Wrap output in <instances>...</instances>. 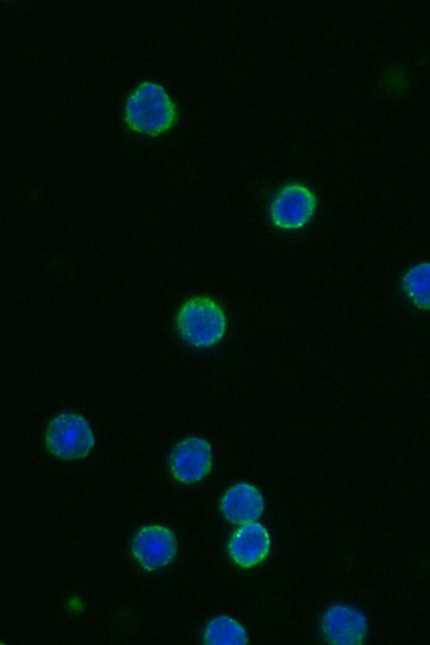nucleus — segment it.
Segmentation results:
<instances>
[{
  "label": "nucleus",
  "mask_w": 430,
  "mask_h": 645,
  "mask_svg": "<svg viewBox=\"0 0 430 645\" xmlns=\"http://www.w3.org/2000/svg\"><path fill=\"white\" fill-rule=\"evenodd\" d=\"M126 125L146 136H161L174 128L178 109L163 86L142 83L131 93L125 108Z\"/></svg>",
  "instance_id": "1"
},
{
  "label": "nucleus",
  "mask_w": 430,
  "mask_h": 645,
  "mask_svg": "<svg viewBox=\"0 0 430 645\" xmlns=\"http://www.w3.org/2000/svg\"><path fill=\"white\" fill-rule=\"evenodd\" d=\"M176 324L183 341L196 348H209L227 332V316L214 299L196 297L185 302L178 312Z\"/></svg>",
  "instance_id": "2"
},
{
  "label": "nucleus",
  "mask_w": 430,
  "mask_h": 645,
  "mask_svg": "<svg viewBox=\"0 0 430 645\" xmlns=\"http://www.w3.org/2000/svg\"><path fill=\"white\" fill-rule=\"evenodd\" d=\"M45 442L53 455L76 461L89 454L95 445V436L84 417L65 413L49 424Z\"/></svg>",
  "instance_id": "3"
},
{
  "label": "nucleus",
  "mask_w": 430,
  "mask_h": 645,
  "mask_svg": "<svg viewBox=\"0 0 430 645\" xmlns=\"http://www.w3.org/2000/svg\"><path fill=\"white\" fill-rule=\"evenodd\" d=\"M316 204V196L308 185L300 183L283 185L270 204L271 223L283 230L302 229L313 219Z\"/></svg>",
  "instance_id": "4"
},
{
  "label": "nucleus",
  "mask_w": 430,
  "mask_h": 645,
  "mask_svg": "<svg viewBox=\"0 0 430 645\" xmlns=\"http://www.w3.org/2000/svg\"><path fill=\"white\" fill-rule=\"evenodd\" d=\"M176 538L169 528L148 525L138 531L131 545V553L146 570L168 567L176 556Z\"/></svg>",
  "instance_id": "5"
},
{
  "label": "nucleus",
  "mask_w": 430,
  "mask_h": 645,
  "mask_svg": "<svg viewBox=\"0 0 430 645\" xmlns=\"http://www.w3.org/2000/svg\"><path fill=\"white\" fill-rule=\"evenodd\" d=\"M170 469L178 482L194 484L203 481L212 469L211 444L202 438H187L175 445Z\"/></svg>",
  "instance_id": "6"
},
{
  "label": "nucleus",
  "mask_w": 430,
  "mask_h": 645,
  "mask_svg": "<svg viewBox=\"0 0 430 645\" xmlns=\"http://www.w3.org/2000/svg\"><path fill=\"white\" fill-rule=\"evenodd\" d=\"M271 540L267 528L258 523L244 524L232 536L228 551L237 567L250 569L257 567L270 553Z\"/></svg>",
  "instance_id": "7"
},
{
  "label": "nucleus",
  "mask_w": 430,
  "mask_h": 645,
  "mask_svg": "<svg viewBox=\"0 0 430 645\" xmlns=\"http://www.w3.org/2000/svg\"><path fill=\"white\" fill-rule=\"evenodd\" d=\"M322 628L329 643L361 644L367 634V621L359 611L340 604L324 614Z\"/></svg>",
  "instance_id": "8"
},
{
  "label": "nucleus",
  "mask_w": 430,
  "mask_h": 645,
  "mask_svg": "<svg viewBox=\"0 0 430 645\" xmlns=\"http://www.w3.org/2000/svg\"><path fill=\"white\" fill-rule=\"evenodd\" d=\"M221 508L224 517L230 523L243 525L255 523L262 515L264 497L255 485L238 483L225 492Z\"/></svg>",
  "instance_id": "9"
},
{
  "label": "nucleus",
  "mask_w": 430,
  "mask_h": 645,
  "mask_svg": "<svg viewBox=\"0 0 430 645\" xmlns=\"http://www.w3.org/2000/svg\"><path fill=\"white\" fill-rule=\"evenodd\" d=\"M402 288L417 308L430 310V262L413 266L404 277Z\"/></svg>",
  "instance_id": "10"
},
{
  "label": "nucleus",
  "mask_w": 430,
  "mask_h": 645,
  "mask_svg": "<svg viewBox=\"0 0 430 645\" xmlns=\"http://www.w3.org/2000/svg\"><path fill=\"white\" fill-rule=\"evenodd\" d=\"M204 642L215 645H244L248 643V635L240 623L228 616H218L205 628Z\"/></svg>",
  "instance_id": "11"
}]
</instances>
